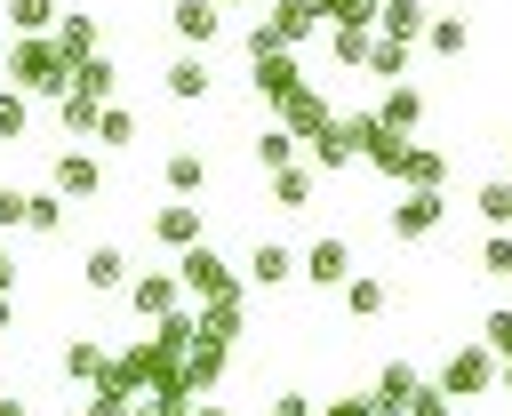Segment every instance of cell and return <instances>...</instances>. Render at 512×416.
Instances as JSON below:
<instances>
[{
	"mask_svg": "<svg viewBox=\"0 0 512 416\" xmlns=\"http://www.w3.org/2000/svg\"><path fill=\"white\" fill-rule=\"evenodd\" d=\"M0 64H8V88H16L24 104H40V96L56 104V96L72 88V64L56 56V40H48V32H40V40H8V56H0Z\"/></svg>",
	"mask_w": 512,
	"mask_h": 416,
	"instance_id": "cell-1",
	"label": "cell"
},
{
	"mask_svg": "<svg viewBox=\"0 0 512 416\" xmlns=\"http://www.w3.org/2000/svg\"><path fill=\"white\" fill-rule=\"evenodd\" d=\"M176 288H184L192 304H216V296H240V272H232L208 240H192V248H176Z\"/></svg>",
	"mask_w": 512,
	"mask_h": 416,
	"instance_id": "cell-2",
	"label": "cell"
},
{
	"mask_svg": "<svg viewBox=\"0 0 512 416\" xmlns=\"http://www.w3.org/2000/svg\"><path fill=\"white\" fill-rule=\"evenodd\" d=\"M496 368H504V360L472 336V344H456V352L440 360V376H432V384H440L448 400H488V392H496Z\"/></svg>",
	"mask_w": 512,
	"mask_h": 416,
	"instance_id": "cell-3",
	"label": "cell"
},
{
	"mask_svg": "<svg viewBox=\"0 0 512 416\" xmlns=\"http://www.w3.org/2000/svg\"><path fill=\"white\" fill-rule=\"evenodd\" d=\"M272 112H280V128H288V136H296V144H312V136H320V128H328V120H336V112H328V96H320V88H312V80H296V88H288V96H280V104H272Z\"/></svg>",
	"mask_w": 512,
	"mask_h": 416,
	"instance_id": "cell-4",
	"label": "cell"
},
{
	"mask_svg": "<svg viewBox=\"0 0 512 416\" xmlns=\"http://www.w3.org/2000/svg\"><path fill=\"white\" fill-rule=\"evenodd\" d=\"M48 192H64V200H96V192H104L96 152H80V144H72V152H56V160H48Z\"/></svg>",
	"mask_w": 512,
	"mask_h": 416,
	"instance_id": "cell-5",
	"label": "cell"
},
{
	"mask_svg": "<svg viewBox=\"0 0 512 416\" xmlns=\"http://www.w3.org/2000/svg\"><path fill=\"white\" fill-rule=\"evenodd\" d=\"M296 272H304L320 296H328V288H344V280H352V240H336V232H328V240H312V248L296 256Z\"/></svg>",
	"mask_w": 512,
	"mask_h": 416,
	"instance_id": "cell-6",
	"label": "cell"
},
{
	"mask_svg": "<svg viewBox=\"0 0 512 416\" xmlns=\"http://www.w3.org/2000/svg\"><path fill=\"white\" fill-rule=\"evenodd\" d=\"M120 296H128V312H136V320H168V312L184 304L176 272H128V288H120Z\"/></svg>",
	"mask_w": 512,
	"mask_h": 416,
	"instance_id": "cell-7",
	"label": "cell"
},
{
	"mask_svg": "<svg viewBox=\"0 0 512 416\" xmlns=\"http://www.w3.org/2000/svg\"><path fill=\"white\" fill-rule=\"evenodd\" d=\"M440 176H448V152L408 136V144H400V168H392V184H400V192H440Z\"/></svg>",
	"mask_w": 512,
	"mask_h": 416,
	"instance_id": "cell-8",
	"label": "cell"
},
{
	"mask_svg": "<svg viewBox=\"0 0 512 416\" xmlns=\"http://www.w3.org/2000/svg\"><path fill=\"white\" fill-rule=\"evenodd\" d=\"M448 224V200L440 192H400V208H392V240H432Z\"/></svg>",
	"mask_w": 512,
	"mask_h": 416,
	"instance_id": "cell-9",
	"label": "cell"
},
{
	"mask_svg": "<svg viewBox=\"0 0 512 416\" xmlns=\"http://www.w3.org/2000/svg\"><path fill=\"white\" fill-rule=\"evenodd\" d=\"M168 32H176L184 48L208 56V40L224 32V8H216V0H168Z\"/></svg>",
	"mask_w": 512,
	"mask_h": 416,
	"instance_id": "cell-10",
	"label": "cell"
},
{
	"mask_svg": "<svg viewBox=\"0 0 512 416\" xmlns=\"http://www.w3.org/2000/svg\"><path fill=\"white\" fill-rule=\"evenodd\" d=\"M80 288H88V296H120V288H128V248L96 240V248L80 256Z\"/></svg>",
	"mask_w": 512,
	"mask_h": 416,
	"instance_id": "cell-11",
	"label": "cell"
},
{
	"mask_svg": "<svg viewBox=\"0 0 512 416\" xmlns=\"http://www.w3.org/2000/svg\"><path fill=\"white\" fill-rule=\"evenodd\" d=\"M160 80H168V96H176V104H208V88H216V72H208V56H200V48L168 56V72H160Z\"/></svg>",
	"mask_w": 512,
	"mask_h": 416,
	"instance_id": "cell-12",
	"label": "cell"
},
{
	"mask_svg": "<svg viewBox=\"0 0 512 416\" xmlns=\"http://www.w3.org/2000/svg\"><path fill=\"white\" fill-rule=\"evenodd\" d=\"M248 72H256L248 88H256L264 104H280V96H288V88L304 80V64H296V48H272V56H248Z\"/></svg>",
	"mask_w": 512,
	"mask_h": 416,
	"instance_id": "cell-13",
	"label": "cell"
},
{
	"mask_svg": "<svg viewBox=\"0 0 512 416\" xmlns=\"http://www.w3.org/2000/svg\"><path fill=\"white\" fill-rule=\"evenodd\" d=\"M224 360H232L224 344H208V336H192V344H184V392H192V400H208V392L224 384Z\"/></svg>",
	"mask_w": 512,
	"mask_h": 416,
	"instance_id": "cell-14",
	"label": "cell"
},
{
	"mask_svg": "<svg viewBox=\"0 0 512 416\" xmlns=\"http://www.w3.org/2000/svg\"><path fill=\"white\" fill-rule=\"evenodd\" d=\"M416 384H424V376H416L408 360H384V368H376V384H368V416H400Z\"/></svg>",
	"mask_w": 512,
	"mask_h": 416,
	"instance_id": "cell-15",
	"label": "cell"
},
{
	"mask_svg": "<svg viewBox=\"0 0 512 416\" xmlns=\"http://www.w3.org/2000/svg\"><path fill=\"white\" fill-rule=\"evenodd\" d=\"M160 176H168V200H200V192H208V152L176 144V152L160 160Z\"/></svg>",
	"mask_w": 512,
	"mask_h": 416,
	"instance_id": "cell-16",
	"label": "cell"
},
{
	"mask_svg": "<svg viewBox=\"0 0 512 416\" xmlns=\"http://www.w3.org/2000/svg\"><path fill=\"white\" fill-rule=\"evenodd\" d=\"M152 240L160 248H192L200 240V200H160L152 208Z\"/></svg>",
	"mask_w": 512,
	"mask_h": 416,
	"instance_id": "cell-17",
	"label": "cell"
},
{
	"mask_svg": "<svg viewBox=\"0 0 512 416\" xmlns=\"http://www.w3.org/2000/svg\"><path fill=\"white\" fill-rule=\"evenodd\" d=\"M264 32H272V48H304V40L320 32V16H312V0H272Z\"/></svg>",
	"mask_w": 512,
	"mask_h": 416,
	"instance_id": "cell-18",
	"label": "cell"
},
{
	"mask_svg": "<svg viewBox=\"0 0 512 416\" xmlns=\"http://www.w3.org/2000/svg\"><path fill=\"white\" fill-rule=\"evenodd\" d=\"M376 120H384L392 136H416V120H424V88H408V80H392V88L376 96Z\"/></svg>",
	"mask_w": 512,
	"mask_h": 416,
	"instance_id": "cell-19",
	"label": "cell"
},
{
	"mask_svg": "<svg viewBox=\"0 0 512 416\" xmlns=\"http://www.w3.org/2000/svg\"><path fill=\"white\" fill-rule=\"evenodd\" d=\"M280 280H296V256H288L280 240H256V248H248V288H264V296H272Z\"/></svg>",
	"mask_w": 512,
	"mask_h": 416,
	"instance_id": "cell-20",
	"label": "cell"
},
{
	"mask_svg": "<svg viewBox=\"0 0 512 416\" xmlns=\"http://www.w3.org/2000/svg\"><path fill=\"white\" fill-rule=\"evenodd\" d=\"M424 24H432V8H424V0H376V32H384V40H408V48H416V32H424Z\"/></svg>",
	"mask_w": 512,
	"mask_h": 416,
	"instance_id": "cell-21",
	"label": "cell"
},
{
	"mask_svg": "<svg viewBox=\"0 0 512 416\" xmlns=\"http://www.w3.org/2000/svg\"><path fill=\"white\" fill-rule=\"evenodd\" d=\"M112 88H120V64H112V56H80V64H72V96L112 104Z\"/></svg>",
	"mask_w": 512,
	"mask_h": 416,
	"instance_id": "cell-22",
	"label": "cell"
},
{
	"mask_svg": "<svg viewBox=\"0 0 512 416\" xmlns=\"http://www.w3.org/2000/svg\"><path fill=\"white\" fill-rule=\"evenodd\" d=\"M48 40H56V56H64V64H80V56H96V16H56V32H48Z\"/></svg>",
	"mask_w": 512,
	"mask_h": 416,
	"instance_id": "cell-23",
	"label": "cell"
},
{
	"mask_svg": "<svg viewBox=\"0 0 512 416\" xmlns=\"http://www.w3.org/2000/svg\"><path fill=\"white\" fill-rule=\"evenodd\" d=\"M416 40H424V56H464V48H472V24H464V16H432Z\"/></svg>",
	"mask_w": 512,
	"mask_h": 416,
	"instance_id": "cell-24",
	"label": "cell"
},
{
	"mask_svg": "<svg viewBox=\"0 0 512 416\" xmlns=\"http://www.w3.org/2000/svg\"><path fill=\"white\" fill-rule=\"evenodd\" d=\"M320 192V168H304V160H288V168H272V200L280 208H304Z\"/></svg>",
	"mask_w": 512,
	"mask_h": 416,
	"instance_id": "cell-25",
	"label": "cell"
},
{
	"mask_svg": "<svg viewBox=\"0 0 512 416\" xmlns=\"http://www.w3.org/2000/svg\"><path fill=\"white\" fill-rule=\"evenodd\" d=\"M384 304H392V288H384L376 272H352V280H344V312H352V320H376Z\"/></svg>",
	"mask_w": 512,
	"mask_h": 416,
	"instance_id": "cell-26",
	"label": "cell"
},
{
	"mask_svg": "<svg viewBox=\"0 0 512 416\" xmlns=\"http://www.w3.org/2000/svg\"><path fill=\"white\" fill-rule=\"evenodd\" d=\"M472 208H480L488 232H512V176H488V184L472 192Z\"/></svg>",
	"mask_w": 512,
	"mask_h": 416,
	"instance_id": "cell-27",
	"label": "cell"
},
{
	"mask_svg": "<svg viewBox=\"0 0 512 416\" xmlns=\"http://www.w3.org/2000/svg\"><path fill=\"white\" fill-rule=\"evenodd\" d=\"M56 16H64L56 0H8V32H16V40H40V32H56Z\"/></svg>",
	"mask_w": 512,
	"mask_h": 416,
	"instance_id": "cell-28",
	"label": "cell"
},
{
	"mask_svg": "<svg viewBox=\"0 0 512 416\" xmlns=\"http://www.w3.org/2000/svg\"><path fill=\"white\" fill-rule=\"evenodd\" d=\"M408 64H416V48H408V40H384V32H376V40H368V64H360V72H376V80H400Z\"/></svg>",
	"mask_w": 512,
	"mask_h": 416,
	"instance_id": "cell-29",
	"label": "cell"
},
{
	"mask_svg": "<svg viewBox=\"0 0 512 416\" xmlns=\"http://www.w3.org/2000/svg\"><path fill=\"white\" fill-rule=\"evenodd\" d=\"M104 360H112V352H104L96 336H72V344H64V376H72V384H96Z\"/></svg>",
	"mask_w": 512,
	"mask_h": 416,
	"instance_id": "cell-30",
	"label": "cell"
},
{
	"mask_svg": "<svg viewBox=\"0 0 512 416\" xmlns=\"http://www.w3.org/2000/svg\"><path fill=\"white\" fill-rule=\"evenodd\" d=\"M368 40H376V24H328V48H336V64H368Z\"/></svg>",
	"mask_w": 512,
	"mask_h": 416,
	"instance_id": "cell-31",
	"label": "cell"
},
{
	"mask_svg": "<svg viewBox=\"0 0 512 416\" xmlns=\"http://www.w3.org/2000/svg\"><path fill=\"white\" fill-rule=\"evenodd\" d=\"M96 144L128 152V144H136V112H128V104H104V112H96Z\"/></svg>",
	"mask_w": 512,
	"mask_h": 416,
	"instance_id": "cell-32",
	"label": "cell"
},
{
	"mask_svg": "<svg viewBox=\"0 0 512 416\" xmlns=\"http://www.w3.org/2000/svg\"><path fill=\"white\" fill-rule=\"evenodd\" d=\"M24 232H64V192H24Z\"/></svg>",
	"mask_w": 512,
	"mask_h": 416,
	"instance_id": "cell-33",
	"label": "cell"
},
{
	"mask_svg": "<svg viewBox=\"0 0 512 416\" xmlns=\"http://www.w3.org/2000/svg\"><path fill=\"white\" fill-rule=\"evenodd\" d=\"M96 112H104V104H88V96H72V88L56 96V120H64V136H96Z\"/></svg>",
	"mask_w": 512,
	"mask_h": 416,
	"instance_id": "cell-34",
	"label": "cell"
},
{
	"mask_svg": "<svg viewBox=\"0 0 512 416\" xmlns=\"http://www.w3.org/2000/svg\"><path fill=\"white\" fill-rule=\"evenodd\" d=\"M312 168H328V176H336V168H352V144H344V128H336V120L312 136Z\"/></svg>",
	"mask_w": 512,
	"mask_h": 416,
	"instance_id": "cell-35",
	"label": "cell"
},
{
	"mask_svg": "<svg viewBox=\"0 0 512 416\" xmlns=\"http://www.w3.org/2000/svg\"><path fill=\"white\" fill-rule=\"evenodd\" d=\"M288 160H296V136H288V128H264V136H256V168L272 176V168H288Z\"/></svg>",
	"mask_w": 512,
	"mask_h": 416,
	"instance_id": "cell-36",
	"label": "cell"
},
{
	"mask_svg": "<svg viewBox=\"0 0 512 416\" xmlns=\"http://www.w3.org/2000/svg\"><path fill=\"white\" fill-rule=\"evenodd\" d=\"M320 24H376V0H312Z\"/></svg>",
	"mask_w": 512,
	"mask_h": 416,
	"instance_id": "cell-37",
	"label": "cell"
},
{
	"mask_svg": "<svg viewBox=\"0 0 512 416\" xmlns=\"http://www.w3.org/2000/svg\"><path fill=\"white\" fill-rule=\"evenodd\" d=\"M480 272L488 280H512V232H488L480 240Z\"/></svg>",
	"mask_w": 512,
	"mask_h": 416,
	"instance_id": "cell-38",
	"label": "cell"
},
{
	"mask_svg": "<svg viewBox=\"0 0 512 416\" xmlns=\"http://www.w3.org/2000/svg\"><path fill=\"white\" fill-rule=\"evenodd\" d=\"M24 128H32V104H24L16 88H0V144H16Z\"/></svg>",
	"mask_w": 512,
	"mask_h": 416,
	"instance_id": "cell-39",
	"label": "cell"
},
{
	"mask_svg": "<svg viewBox=\"0 0 512 416\" xmlns=\"http://www.w3.org/2000/svg\"><path fill=\"white\" fill-rule=\"evenodd\" d=\"M400 416H456V400H448V392H440V384H416V392H408V408H400Z\"/></svg>",
	"mask_w": 512,
	"mask_h": 416,
	"instance_id": "cell-40",
	"label": "cell"
},
{
	"mask_svg": "<svg viewBox=\"0 0 512 416\" xmlns=\"http://www.w3.org/2000/svg\"><path fill=\"white\" fill-rule=\"evenodd\" d=\"M480 344H488L496 360H512V312H488V320H480Z\"/></svg>",
	"mask_w": 512,
	"mask_h": 416,
	"instance_id": "cell-41",
	"label": "cell"
},
{
	"mask_svg": "<svg viewBox=\"0 0 512 416\" xmlns=\"http://www.w3.org/2000/svg\"><path fill=\"white\" fill-rule=\"evenodd\" d=\"M16 224H24V192H16V184H0V232H16Z\"/></svg>",
	"mask_w": 512,
	"mask_h": 416,
	"instance_id": "cell-42",
	"label": "cell"
},
{
	"mask_svg": "<svg viewBox=\"0 0 512 416\" xmlns=\"http://www.w3.org/2000/svg\"><path fill=\"white\" fill-rule=\"evenodd\" d=\"M272 416H312V400H304V392H280V400H272Z\"/></svg>",
	"mask_w": 512,
	"mask_h": 416,
	"instance_id": "cell-43",
	"label": "cell"
},
{
	"mask_svg": "<svg viewBox=\"0 0 512 416\" xmlns=\"http://www.w3.org/2000/svg\"><path fill=\"white\" fill-rule=\"evenodd\" d=\"M312 416H368V392H360V400H328V408H312Z\"/></svg>",
	"mask_w": 512,
	"mask_h": 416,
	"instance_id": "cell-44",
	"label": "cell"
},
{
	"mask_svg": "<svg viewBox=\"0 0 512 416\" xmlns=\"http://www.w3.org/2000/svg\"><path fill=\"white\" fill-rule=\"evenodd\" d=\"M16 288V264H8V232H0V296Z\"/></svg>",
	"mask_w": 512,
	"mask_h": 416,
	"instance_id": "cell-45",
	"label": "cell"
},
{
	"mask_svg": "<svg viewBox=\"0 0 512 416\" xmlns=\"http://www.w3.org/2000/svg\"><path fill=\"white\" fill-rule=\"evenodd\" d=\"M0 416H32V408H24V400H16V392H8V400H0Z\"/></svg>",
	"mask_w": 512,
	"mask_h": 416,
	"instance_id": "cell-46",
	"label": "cell"
},
{
	"mask_svg": "<svg viewBox=\"0 0 512 416\" xmlns=\"http://www.w3.org/2000/svg\"><path fill=\"white\" fill-rule=\"evenodd\" d=\"M184 416H224V408H216V400H192V408H184Z\"/></svg>",
	"mask_w": 512,
	"mask_h": 416,
	"instance_id": "cell-47",
	"label": "cell"
},
{
	"mask_svg": "<svg viewBox=\"0 0 512 416\" xmlns=\"http://www.w3.org/2000/svg\"><path fill=\"white\" fill-rule=\"evenodd\" d=\"M496 392H512V360H504V368H496Z\"/></svg>",
	"mask_w": 512,
	"mask_h": 416,
	"instance_id": "cell-48",
	"label": "cell"
},
{
	"mask_svg": "<svg viewBox=\"0 0 512 416\" xmlns=\"http://www.w3.org/2000/svg\"><path fill=\"white\" fill-rule=\"evenodd\" d=\"M216 8H248V0H216Z\"/></svg>",
	"mask_w": 512,
	"mask_h": 416,
	"instance_id": "cell-49",
	"label": "cell"
},
{
	"mask_svg": "<svg viewBox=\"0 0 512 416\" xmlns=\"http://www.w3.org/2000/svg\"><path fill=\"white\" fill-rule=\"evenodd\" d=\"M0 328H8V296H0Z\"/></svg>",
	"mask_w": 512,
	"mask_h": 416,
	"instance_id": "cell-50",
	"label": "cell"
}]
</instances>
